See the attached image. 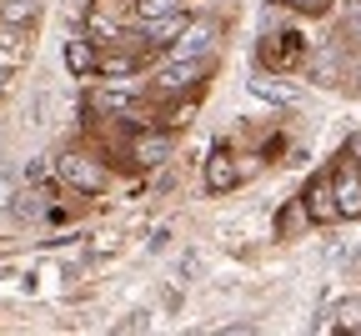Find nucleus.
<instances>
[{"label":"nucleus","mask_w":361,"mask_h":336,"mask_svg":"<svg viewBox=\"0 0 361 336\" xmlns=\"http://www.w3.org/2000/svg\"><path fill=\"white\" fill-rule=\"evenodd\" d=\"M166 151H171V140H166V136H146V140H141V161H146V166L166 161Z\"/></svg>","instance_id":"nucleus-11"},{"label":"nucleus","mask_w":361,"mask_h":336,"mask_svg":"<svg viewBox=\"0 0 361 336\" xmlns=\"http://www.w3.org/2000/svg\"><path fill=\"white\" fill-rule=\"evenodd\" d=\"M346 156H351V161H361V131L351 136V146H346Z\"/></svg>","instance_id":"nucleus-18"},{"label":"nucleus","mask_w":361,"mask_h":336,"mask_svg":"<svg viewBox=\"0 0 361 336\" xmlns=\"http://www.w3.org/2000/svg\"><path fill=\"white\" fill-rule=\"evenodd\" d=\"M186 25H191V20H186V16H180V11H176V16H166V20H156V25H146V30H151V40H171V35H180V30H186Z\"/></svg>","instance_id":"nucleus-10"},{"label":"nucleus","mask_w":361,"mask_h":336,"mask_svg":"<svg viewBox=\"0 0 361 336\" xmlns=\"http://www.w3.org/2000/svg\"><path fill=\"white\" fill-rule=\"evenodd\" d=\"M71 71H90V51L80 40H71Z\"/></svg>","instance_id":"nucleus-16"},{"label":"nucleus","mask_w":361,"mask_h":336,"mask_svg":"<svg viewBox=\"0 0 361 336\" xmlns=\"http://www.w3.org/2000/svg\"><path fill=\"white\" fill-rule=\"evenodd\" d=\"M45 116H51V90H35V95H30L25 121H30V126H45Z\"/></svg>","instance_id":"nucleus-13"},{"label":"nucleus","mask_w":361,"mask_h":336,"mask_svg":"<svg viewBox=\"0 0 361 336\" xmlns=\"http://www.w3.org/2000/svg\"><path fill=\"white\" fill-rule=\"evenodd\" d=\"M56 171H61V181H66V186H75V191H101V171L90 166L80 151H66V156L56 161Z\"/></svg>","instance_id":"nucleus-2"},{"label":"nucleus","mask_w":361,"mask_h":336,"mask_svg":"<svg viewBox=\"0 0 361 336\" xmlns=\"http://www.w3.org/2000/svg\"><path fill=\"white\" fill-rule=\"evenodd\" d=\"M35 211H40V201H35V196H20V201H11V216H16V221H35Z\"/></svg>","instance_id":"nucleus-14"},{"label":"nucleus","mask_w":361,"mask_h":336,"mask_svg":"<svg viewBox=\"0 0 361 336\" xmlns=\"http://www.w3.org/2000/svg\"><path fill=\"white\" fill-rule=\"evenodd\" d=\"M176 11H180V0H141V6H135V20H141V25H156V20L176 16Z\"/></svg>","instance_id":"nucleus-6"},{"label":"nucleus","mask_w":361,"mask_h":336,"mask_svg":"<svg viewBox=\"0 0 361 336\" xmlns=\"http://www.w3.org/2000/svg\"><path fill=\"white\" fill-rule=\"evenodd\" d=\"M6 85H11V76H6V71H0V90H6Z\"/></svg>","instance_id":"nucleus-19"},{"label":"nucleus","mask_w":361,"mask_h":336,"mask_svg":"<svg viewBox=\"0 0 361 336\" xmlns=\"http://www.w3.org/2000/svg\"><path fill=\"white\" fill-rule=\"evenodd\" d=\"M35 6H40V0H6V20H25Z\"/></svg>","instance_id":"nucleus-15"},{"label":"nucleus","mask_w":361,"mask_h":336,"mask_svg":"<svg viewBox=\"0 0 361 336\" xmlns=\"http://www.w3.org/2000/svg\"><path fill=\"white\" fill-rule=\"evenodd\" d=\"M211 45H216V25H211V20H191L186 30L176 35V51H171V56H176V61H201Z\"/></svg>","instance_id":"nucleus-1"},{"label":"nucleus","mask_w":361,"mask_h":336,"mask_svg":"<svg viewBox=\"0 0 361 336\" xmlns=\"http://www.w3.org/2000/svg\"><path fill=\"white\" fill-rule=\"evenodd\" d=\"M0 61H25V35L0 30Z\"/></svg>","instance_id":"nucleus-12"},{"label":"nucleus","mask_w":361,"mask_h":336,"mask_svg":"<svg viewBox=\"0 0 361 336\" xmlns=\"http://www.w3.org/2000/svg\"><path fill=\"white\" fill-rule=\"evenodd\" d=\"M331 186H336V206H341V216H346V221L361 216V176H356V171H336Z\"/></svg>","instance_id":"nucleus-3"},{"label":"nucleus","mask_w":361,"mask_h":336,"mask_svg":"<svg viewBox=\"0 0 361 336\" xmlns=\"http://www.w3.org/2000/svg\"><path fill=\"white\" fill-rule=\"evenodd\" d=\"M196 71H201V61H171V66L161 71V85H191Z\"/></svg>","instance_id":"nucleus-7"},{"label":"nucleus","mask_w":361,"mask_h":336,"mask_svg":"<svg viewBox=\"0 0 361 336\" xmlns=\"http://www.w3.org/2000/svg\"><path fill=\"white\" fill-rule=\"evenodd\" d=\"M176 276H180V281H201V276H206V251H186V256H180V266H176Z\"/></svg>","instance_id":"nucleus-9"},{"label":"nucleus","mask_w":361,"mask_h":336,"mask_svg":"<svg viewBox=\"0 0 361 336\" xmlns=\"http://www.w3.org/2000/svg\"><path fill=\"white\" fill-rule=\"evenodd\" d=\"M336 326H341V331H361V296H346V301L336 306Z\"/></svg>","instance_id":"nucleus-8"},{"label":"nucleus","mask_w":361,"mask_h":336,"mask_svg":"<svg viewBox=\"0 0 361 336\" xmlns=\"http://www.w3.org/2000/svg\"><path fill=\"white\" fill-rule=\"evenodd\" d=\"M251 95H261L266 106H291L296 95L281 85V80H271V76H251Z\"/></svg>","instance_id":"nucleus-4"},{"label":"nucleus","mask_w":361,"mask_h":336,"mask_svg":"<svg viewBox=\"0 0 361 336\" xmlns=\"http://www.w3.org/2000/svg\"><path fill=\"white\" fill-rule=\"evenodd\" d=\"M236 176H231V166L226 161H211V186H231Z\"/></svg>","instance_id":"nucleus-17"},{"label":"nucleus","mask_w":361,"mask_h":336,"mask_svg":"<svg viewBox=\"0 0 361 336\" xmlns=\"http://www.w3.org/2000/svg\"><path fill=\"white\" fill-rule=\"evenodd\" d=\"M311 216H316V221L341 216V206H336V186H331V181H322V186L311 191Z\"/></svg>","instance_id":"nucleus-5"}]
</instances>
